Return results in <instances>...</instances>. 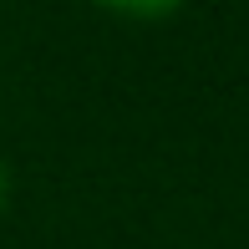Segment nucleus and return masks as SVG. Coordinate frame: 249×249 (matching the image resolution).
Segmentation results:
<instances>
[{
  "label": "nucleus",
  "mask_w": 249,
  "mask_h": 249,
  "mask_svg": "<svg viewBox=\"0 0 249 249\" xmlns=\"http://www.w3.org/2000/svg\"><path fill=\"white\" fill-rule=\"evenodd\" d=\"M97 5H107V10H122V16H168V10H178L183 0H97Z\"/></svg>",
  "instance_id": "nucleus-1"
},
{
  "label": "nucleus",
  "mask_w": 249,
  "mask_h": 249,
  "mask_svg": "<svg viewBox=\"0 0 249 249\" xmlns=\"http://www.w3.org/2000/svg\"><path fill=\"white\" fill-rule=\"evenodd\" d=\"M5 203H10V168L0 163V213H5Z\"/></svg>",
  "instance_id": "nucleus-2"
}]
</instances>
